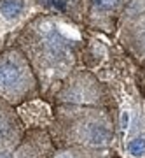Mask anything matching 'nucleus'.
Returning a JSON list of instances; mask_svg holds the SVG:
<instances>
[{
    "label": "nucleus",
    "instance_id": "nucleus-2",
    "mask_svg": "<svg viewBox=\"0 0 145 158\" xmlns=\"http://www.w3.org/2000/svg\"><path fill=\"white\" fill-rule=\"evenodd\" d=\"M54 141L91 151H107L114 141V121L107 107L60 104L54 113Z\"/></svg>",
    "mask_w": 145,
    "mask_h": 158
},
{
    "label": "nucleus",
    "instance_id": "nucleus-5",
    "mask_svg": "<svg viewBox=\"0 0 145 158\" xmlns=\"http://www.w3.org/2000/svg\"><path fill=\"white\" fill-rule=\"evenodd\" d=\"M56 98L60 104H82V106H100V107H105L107 104V93L103 86L91 74L86 72L68 74Z\"/></svg>",
    "mask_w": 145,
    "mask_h": 158
},
{
    "label": "nucleus",
    "instance_id": "nucleus-9",
    "mask_svg": "<svg viewBox=\"0 0 145 158\" xmlns=\"http://www.w3.org/2000/svg\"><path fill=\"white\" fill-rule=\"evenodd\" d=\"M128 155L129 156H143L145 155V135H136L128 142Z\"/></svg>",
    "mask_w": 145,
    "mask_h": 158
},
{
    "label": "nucleus",
    "instance_id": "nucleus-4",
    "mask_svg": "<svg viewBox=\"0 0 145 158\" xmlns=\"http://www.w3.org/2000/svg\"><path fill=\"white\" fill-rule=\"evenodd\" d=\"M116 28L124 49L145 63V0H124Z\"/></svg>",
    "mask_w": 145,
    "mask_h": 158
},
{
    "label": "nucleus",
    "instance_id": "nucleus-3",
    "mask_svg": "<svg viewBox=\"0 0 145 158\" xmlns=\"http://www.w3.org/2000/svg\"><path fill=\"white\" fill-rule=\"evenodd\" d=\"M39 79L19 48L0 53V102L19 106L39 93Z\"/></svg>",
    "mask_w": 145,
    "mask_h": 158
},
{
    "label": "nucleus",
    "instance_id": "nucleus-1",
    "mask_svg": "<svg viewBox=\"0 0 145 158\" xmlns=\"http://www.w3.org/2000/svg\"><path fill=\"white\" fill-rule=\"evenodd\" d=\"M19 49L26 56L42 90L65 81L75 65V44L51 18H37L23 30Z\"/></svg>",
    "mask_w": 145,
    "mask_h": 158
},
{
    "label": "nucleus",
    "instance_id": "nucleus-6",
    "mask_svg": "<svg viewBox=\"0 0 145 158\" xmlns=\"http://www.w3.org/2000/svg\"><path fill=\"white\" fill-rule=\"evenodd\" d=\"M79 16L93 28L110 34L117 27L124 0H75Z\"/></svg>",
    "mask_w": 145,
    "mask_h": 158
},
{
    "label": "nucleus",
    "instance_id": "nucleus-7",
    "mask_svg": "<svg viewBox=\"0 0 145 158\" xmlns=\"http://www.w3.org/2000/svg\"><path fill=\"white\" fill-rule=\"evenodd\" d=\"M23 123L12 106L0 102V156L12 155L23 139Z\"/></svg>",
    "mask_w": 145,
    "mask_h": 158
},
{
    "label": "nucleus",
    "instance_id": "nucleus-10",
    "mask_svg": "<svg viewBox=\"0 0 145 158\" xmlns=\"http://www.w3.org/2000/svg\"><path fill=\"white\" fill-rule=\"evenodd\" d=\"M105 158H108V156H105Z\"/></svg>",
    "mask_w": 145,
    "mask_h": 158
},
{
    "label": "nucleus",
    "instance_id": "nucleus-8",
    "mask_svg": "<svg viewBox=\"0 0 145 158\" xmlns=\"http://www.w3.org/2000/svg\"><path fill=\"white\" fill-rule=\"evenodd\" d=\"M105 156L107 151H91V149L75 148V146H61L49 158H105Z\"/></svg>",
    "mask_w": 145,
    "mask_h": 158
}]
</instances>
